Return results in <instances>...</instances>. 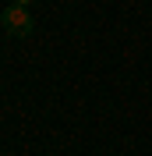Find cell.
Here are the masks:
<instances>
[{"label": "cell", "instance_id": "1", "mask_svg": "<svg viewBox=\"0 0 152 156\" xmlns=\"http://www.w3.org/2000/svg\"><path fill=\"white\" fill-rule=\"evenodd\" d=\"M0 21H4V29L11 32V36H18V39H25V36H32V14H29V7H7L4 14H0Z\"/></svg>", "mask_w": 152, "mask_h": 156}, {"label": "cell", "instance_id": "2", "mask_svg": "<svg viewBox=\"0 0 152 156\" xmlns=\"http://www.w3.org/2000/svg\"><path fill=\"white\" fill-rule=\"evenodd\" d=\"M25 4H29V0H18V7H25Z\"/></svg>", "mask_w": 152, "mask_h": 156}]
</instances>
